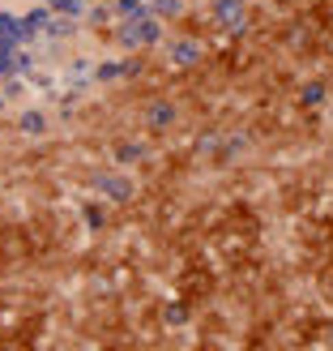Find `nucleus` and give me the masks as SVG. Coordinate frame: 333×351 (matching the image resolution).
<instances>
[{
  "mask_svg": "<svg viewBox=\"0 0 333 351\" xmlns=\"http://www.w3.org/2000/svg\"><path fill=\"white\" fill-rule=\"evenodd\" d=\"M116 13H124V17H137V13H142V0H116Z\"/></svg>",
  "mask_w": 333,
  "mask_h": 351,
  "instance_id": "f03ea898",
  "label": "nucleus"
},
{
  "mask_svg": "<svg viewBox=\"0 0 333 351\" xmlns=\"http://www.w3.org/2000/svg\"><path fill=\"white\" fill-rule=\"evenodd\" d=\"M22 129H26V133H43V116H39V112H26V116H22Z\"/></svg>",
  "mask_w": 333,
  "mask_h": 351,
  "instance_id": "f257e3e1",
  "label": "nucleus"
},
{
  "mask_svg": "<svg viewBox=\"0 0 333 351\" xmlns=\"http://www.w3.org/2000/svg\"><path fill=\"white\" fill-rule=\"evenodd\" d=\"M150 9H159V13H180V5H175V0H150Z\"/></svg>",
  "mask_w": 333,
  "mask_h": 351,
  "instance_id": "7ed1b4c3",
  "label": "nucleus"
}]
</instances>
